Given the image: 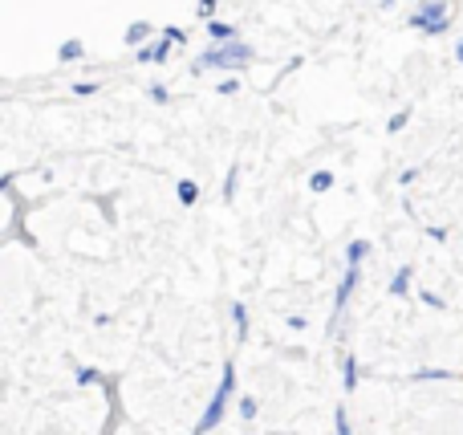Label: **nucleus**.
<instances>
[{
	"instance_id": "obj_1",
	"label": "nucleus",
	"mask_w": 463,
	"mask_h": 435,
	"mask_svg": "<svg viewBox=\"0 0 463 435\" xmlns=\"http://www.w3.org/2000/svg\"><path fill=\"white\" fill-rule=\"evenodd\" d=\"M252 57H256V49L248 45L244 37L228 41V45H208L192 61V73L195 78H200V73H244L248 65H252Z\"/></svg>"
},
{
	"instance_id": "obj_2",
	"label": "nucleus",
	"mask_w": 463,
	"mask_h": 435,
	"mask_svg": "<svg viewBox=\"0 0 463 435\" xmlns=\"http://www.w3.org/2000/svg\"><path fill=\"white\" fill-rule=\"evenodd\" d=\"M407 29L423 37H448L451 33V0H419L407 13Z\"/></svg>"
},
{
	"instance_id": "obj_3",
	"label": "nucleus",
	"mask_w": 463,
	"mask_h": 435,
	"mask_svg": "<svg viewBox=\"0 0 463 435\" xmlns=\"http://www.w3.org/2000/svg\"><path fill=\"white\" fill-rule=\"evenodd\" d=\"M236 395V363H224V371H220V387H216V395L208 399V411L200 415V423H195V431L192 435H208V431H216L220 423H224V411H228V399Z\"/></svg>"
},
{
	"instance_id": "obj_4",
	"label": "nucleus",
	"mask_w": 463,
	"mask_h": 435,
	"mask_svg": "<svg viewBox=\"0 0 463 435\" xmlns=\"http://www.w3.org/2000/svg\"><path fill=\"white\" fill-rule=\"evenodd\" d=\"M358 285H362V265H345L342 269V281H337V293H334V309H329V334L342 326V317H345V309H350Z\"/></svg>"
},
{
	"instance_id": "obj_5",
	"label": "nucleus",
	"mask_w": 463,
	"mask_h": 435,
	"mask_svg": "<svg viewBox=\"0 0 463 435\" xmlns=\"http://www.w3.org/2000/svg\"><path fill=\"white\" fill-rule=\"evenodd\" d=\"M171 49H175V45H171V41H167V37H163V33H159V37H155L151 45L135 49V61H138V65H167Z\"/></svg>"
},
{
	"instance_id": "obj_6",
	"label": "nucleus",
	"mask_w": 463,
	"mask_h": 435,
	"mask_svg": "<svg viewBox=\"0 0 463 435\" xmlns=\"http://www.w3.org/2000/svg\"><path fill=\"white\" fill-rule=\"evenodd\" d=\"M155 37H159V29H155L151 21H135V24H127V33H122L127 49H143V45H151Z\"/></svg>"
},
{
	"instance_id": "obj_7",
	"label": "nucleus",
	"mask_w": 463,
	"mask_h": 435,
	"mask_svg": "<svg viewBox=\"0 0 463 435\" xmlns=\"http://www.w3.org/2000/svg\"><path fill=\"white\" fill-rule=\"evenodd\" d=\"M203 29H208V41L212 45H228V41H240V29L236 24H228V21H203Z\"/></svg>"
},
{
	"instance_id": "obj_8",
	"label": "nucleus",
	"mask_w": 463,
	"mask_h": 435,
	"mask_svg": "<svg viewBox=\"0 0 463 435\" xmlns=\"http://www.w3.org/2000/svg\"><path fill=\"white\" fill-rule=\"evenodd\" d=\"M411 281H415V265H399L386 289H391V298H407V293H411Z\"/></svg>"
},
{
	"instance_id": "obj_9",
	"label": "nucleus",
	"mask_w": 463,
	"mask_h": 435,
	"mask_svg": "<svg viewBox=\"0 0 463 435\" xmlns=\"http://www.w3.org/2000/svg\"><path fill=\"white\" fill-rule=\"evenodd\" d=\"M81 57H86V41L65 37L61 45H57V61H61V65H73V61H81Z\"/></svg>"
},
{
	"instance_id": "obj_10",
	"label": "nucleus",
	"mask_w": 463,
	"mask_h": 435,
	"mask_svg": "<svg viewBox=\"0 0 463 435\" xmlns=\"http://www.w3.org/2000/svg\"><path fill=\"white\" fill-rule=\"evenodd\" d=\"M358 379H362L358 358L345 355V358H342V391H345V395H350V391H358Z\"/></svg>"
},
{
	"instance_id": "obj_11",
	"label": "nucleus",
	"mask_w": 463,
	"mask_h": 435,
	"mask_svg": "<svg viewBox=\"0 0 463 435\" xmlns=\"http://www.w3.org/2000/svg\"><path fill=\"white\" fill-rule=\"evenodd\" d=\"M370 249H374V244H370L366 236H354V241H345V265H362V260L370 257Z\"/></svg>"
},
{
	"instance_id": "obj_12",
	"label": "nucleus",
	"mask_w": 463,
	"mask_h": 435,
	"mask_svg": "<svg viewBox=\"0 0 463 435\" xmlns=\"http://www.w3.org/2000/svg\"><path fill=\"white\" fill-rule=\"evenodd\" d=\"M175 200H179V208H195V203H200V184H195V179H179Z\"/></svg>"
},
{
	"instance_id": "obj_13",
	"label": "nucleus",
	"mask_w": 463,
	"mask_h": 435,
	"mask_svg": "<svg viewBox=\"0 0 463 435\" xmlns=\"http://www.w3.org/2000/svg\"><path fill=\"white\" fill-rule=\"evenodd\" d=\"M334 184H337V175H334L329 167H317V171L309 175V192H313V195H326Z\"/></svg>"
},
{
	"instance_id": "obj_14",
	"label": "nucleus",
	"mask_w": 463,
	"mask_h": 435,
	"mask_svg": "<svg viewBox=\"0 0 463 435\" xmlns=\"http://www.w3.org/2000/svg\"><path fill=\"white\" fill-rule=\"evenodd\" d=\"M232 326H236V342H248V306L232 301Z\"/></svg>"
},
{
	"instance_id": "obj_15",
	"label": "nucleus",
	"mask_w": 463,
	"mask_h": 435,
	"mask_svg": "<svg viewBox=\"0 0 463 435\" xmlns=\"http://www.w3.org/2000/svg\"><path fill=\"white\" fill-rule=\"evenodd\" d=\"M411 122V110H394L391 118H386V135H399V130H407Z\"/></svg>"
},
{
	"instance_id": "obj_16",
	"label": "nucleus",
	"mask_w": 463,
	"mask_h": 435,
	"mask_svg": "<svg viewBox=\"0 0 463 435\" xmlns=\"http://www.w3.org/2000/svg\"><path fill=\"white\" fill-rule=\"evenodd\" d=\"M146 98H151L155 106H167L171 102V90L163 86V81H151V86H146Z\"/></svg>"
},
{
	"instance_id": "obj_17",
	"label": "nucleus",
	"mask_w": 463,
	"mask_h": 435,
	"mask_svg": "<svg viewBox=\"0 0 463 435\" xmlns=\"http://www.w3.org/2000/svg\"><path fill=\"white\" fill-rule=\"evenodd\" d=\"M236 184H240V163H232V167H228V179H224V203L236 200Z\"/></svg>"
},
{
	"instance_id": "obj_18",
	"label": "nucleus",
	"mask_w": 463,
	"mask_h": 435,
	"mask_svg": "<svg viewBox=\"0 0 463 435\" xmlns=\"http://www.w3.org/2000/svg\"><path fill=\"white\" fill-rule=\"evenodd\" d=\"M240 90V73H224V78L216 81V94H224V98H232Z\"/></svg>"
},
{
	"instance_id": "obj_19",
	"label": "nucleus",
	"mask_w": 463,
	"mask_h": 435,
	"mask_svg": "<svg viewBox=\"0 0 463 435\" xmlns=\"http://www.w3.org/2000/svg\"><path fill=\"white\" fill-rule=\"evenodd\" d=\"M163 37L171 41V45H187V29H179V24H163Z\"/></svg>"
},
{
	"instance_id": "obj_20",
	"label": "nucleus",
	"mask_w": 463,
	"mask_h": 435,
	"mask_svg": "<svg viewBox=\"0 0 463 435\" xmlns=\"http://www.w3.org/2000/svg\"><path fill=\"white\" fill-rule=\"evenodd\" d=\"M224 5V0H195V13L203 16V21H216V8Z\"/></svg>"
},
{
	"instance_id": "obj_21",
	"label": "nucleus",
	"mask_w": 463,
	"mask_h": 435,
	"mask_svg": "<svg viewBox=\"0 0 463 435\" xmlns=\"http://www.w3.org/2000/svg\"><path fill=\"white\" fill-rule=\"evenodd\" d=\"M70 90H73V98H94V94H98V90H102V86H98V81H90V78H86V81H73Z\"/></svg>"
},
{
	"instance_id": "obj_22",
	"label": "nucleus",
	"mask_w": 463,
	"mask_h": 435,
	"mask_svg": "<svg viewBox=\"0 0 463 435\" xmlns=\"http://www.w3.org/2000/svg\"><path fill=\"white\" fill-rule=\"evenodd\" d=\"M435 379H451V371H439V366H427V371H415V383H435Z\"/></svg>"
},
{
	"instance_id": "obj_23",
	"label": "nucleus",
	"mask_w": 463,
	"mask_h": 435,
	"mask_svg": "<svg viewBox=\"0 0 463 435\" xmlns=\"http://www.w3.org/2000/svg\"><path fill=\"white\" fill-rule=\"evenodd\" d=\"M78 383L81 387H94V383H102V371H94V366H78Z\"/></svg>"
},
{
	"instance_id": "obj_24",
	"label": "nucleus",
	"mask_w": 463,
	"mask_h": 435,
	"mask_svg": "<svg viewBox=\"0 0 463 435\" xmlns=\"http://www.w3.org/2000/svg\"><path fill=\"white\" fill-rule=\"evenodd\" d=\"M419 301H423L427 309H448V301H443L439 293H431V289H419Z\"/></svg>"
},
{
	"instance_id": "obj_25",
	"label": "nucleus",
	"mask_w": 463,
	"mask_h": 435,
	"mask_svg": "<svg viewBox=\"0 0 463 435\" xmlns=\"http://www.w3.org/2000/svg\"><path fill=\"white\" fill-rule=\"evenodd\" d=\"M240 420H244V423L256 420V399L252 395H240Z\"/></svg>"
},
{
	"instance_id": "obj_26",
	"label": "nucleus",
	"mask_w": 463,
	"mask_h": 435,
	"mask_svg": "<svg viewBox=\"0 0 463 435\" xmlns=\"http://www.w3.org/2000/svg\"><path fill=\"white\" fill-rule=\"evenodd\" d=\"M334 428H337V435H354V428H350V415H345V407H337V411H334Z\"/></svg>"
},
{
	"instance_id": "obj_27",
	"label": "nucleus",
	"mask_w": 463,
	"mask_h": 435,
	"mask_svg": "<svg viewBox=\"0 0 463 435\" xmlns=\"http://www.w3.org/2000/svg\"><path fill=\"white\" fill-rule=\"evenodd\" d=\"M419 175H423V167H402V171H399V187H411Z\"/></svg>"
},
{
	"instance_id": "obj_28",
	"label": "nucleus",
	"mask_w": 463,
	"mask_h": 435,
	"mask_svg": "<svg viewBox=\"0 0 463 435\" xmlns=\"http://www.w3.org/2000/svg\"><path fill=\"white\" fill-rule=\"evenodd\" d=\"M427 236H431L435 244H443V241H448V236H451V228H439V224H431V228H427Z\"/></svg>"
},
{
	"instance_id": "obj_29",
	"label": "nucleus",
	"mask_w": 463,
	"mask_h": 435,
	"mask_svg": "<svg viewBox=\"0 0 463 435\" xmlns=\"http://www.w3.org/2000/svg\"><path fill=\"white\" fill-rule=\"evenodd\" d=\"M288 326H293V330H305V326H309V317H301V314H293V317H288Z\"/></svg>"
},
{
	"instance_id": "obj_30",
	"label": "nucleus",
	"mask_w": 463,
	"mask_h": 435,
	"mask_svg": "<svg viewBox=\"0 0 463 435\" xmlns=\"http://www.w3.org/2000/svg\"><path fill=\"white\" fill-rule=\"evenodd\" d=\"M456 61H459V65H463V37H459V41H456Z\"/></svg>"
},
{
	"instance_id": "obj_31",
	"label": "nucleus",
	"mask_w": 463,
	"mask_h": 435,
	"mask_svg": "<svg viewBox=\"0 0 463 435\" xmlns=\"http://www.w3.org/2000/svg\"><path fill=\"white\" fill-rule=\"evenodd\" d=\"M394 5V0H378V8H391Z\"/></svg>"
}]
</instances>
